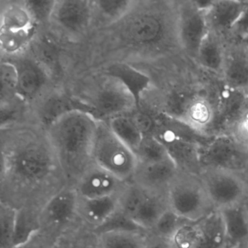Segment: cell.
I'll list each match as a JSON object with an SVG mask.
<instances>
[{"instance_id":"cell-43","label":"cell","mask_w":248,"mask_h":248,"mask_svg":"<svg viewBox=\"0 0 248 248\" xmlns=\"http://www.w3.org/2000/svg\"><path fill=\"white\" fill-rule=\"evenodd\" d=\"M145 248H170L169 241L155 236L148 232Z\"/></svg>"},{"instance_id":"cell-23","label":"cell","mask_w":248,"mask_h":248,"mask_svg":"<svg viewBox=\"0 0 248 248\" xmlns=\"http://www.w3.org/2000/svg\"><path fill=\"white\" fill-rule=\"evenodd\" d=\"M35 104H38L37 123L44 127L68 111L78 108L88 111L85 106L77 98H69L59 93H50L48 91Z\"/></svg>"},{"instance_id":"cell-39","label":"cell","mask_w":248,"mask_h":248,"mask_svg":"<svg viewBox=\"0 0 248 248\" xmlns=\"http://www.w3.org/2000/svg\"><path fill=\"white\" fill-rule=\"evenodd\" d=\"M156 111L138 108L130 113L133 121L143 136H152L156 124Z\"/></svg>"},{"instance_id":"cell-27","label":"cell","mask_w":248,"mask_h":248,"mask_svg":"<svg viewBox=\"0 0 248 248\" xmlns=\"http://www.w3.org/2000/svg\"><path fill=\"white\" fill-rule=\"evenodd\" d=\"M200 239L197 248H226V232L223 217L215 210L197 221Z\"/></svg>"},{"instance_id":"cell-46","label":"cell","mask_w":248,"mask_h":248,"mask_svg":"<svg viewBox=\"0 0 248 248\" xmlns=\"http://www.w3.org/2000/svg\"><path fill=\"white\" fill-rule=\"evenodd\" d=\"M242 207H243L244 213H245L247 223H248V198L242 203Z\"/></svg>"},{"instance_id":"cell-8","label":"cell","mask_w":248,"mask_h":248,"mask_svg":"<svg viewBox=\"0 0 248 248\" xmlns=\"http://www.w3.org/2000/svg\"><path fill=\"white\" fill-rule=\"evenodd\" d=\"M79 197L72 186L66 185L54 194L40 210L39 233L54 243L79 221Z\"/></svg>"},{"instance_id":"cell-25","label":"cell","mask_w":248,"mask_h":248,"mask_svg":"<svg viewBox=\"0 0 248 248\" xmlns=\"http://www.w3.org/2000/svg\"><path fill=\"white\" fill-rule=\"evenodd\" d=\"M226 232V248H235L248 243V225L242 204L218 210Z\"/></svg>"},{"instance_id":"cell-4","label":"cell","mask_w":248,"mask_h":248,"mask_svg":"<svg viewBox=\"0 0 248 248\" xmlns=\"http://www.w3.org/2000/svg\"><path fill=\"white\" fill-rule=\"evenodd\" d=\"M79 101L95 118L105 122L130 114L140 107L122 81L107 73L97 79L84 99Z\"/></svg>"},{"instance_id":"cell-14","label":"cell","mask_w":248,"mask_h":248,"mask_svg":"<svg viewBox=\"0 0 248 248\" xmlns=\"http://www.w3.org/2000/svg\"><path fill=\"white\" fill-rule=\"evenodd\" d=\"M216 119L213 136L234 133L248 113V96L232 89L217 78L214 91Z\"/></svg>"},{"instance_id":"cell-33","label":"cell","mask_w":248,"mask_h":248,"mask_svg":"<svg viewBox=\"0 0 248 248\" xmlns=\"http://www.w3.org/2000/svg\"><path fill=\"white\" fill-rule=\"evenodd\" d=\"M0 82L1 104L19 99L18 97V74L15 65L11 61L6 59L1 61Z\"/></svg>"},{"instance_id":"cell-48","label":"cell","mask_w":248,"mask_h":248,"mask_svg":"<svg viewBox=\"0 0 248 248\" xmlns=\"http://www.w3.org/2000/svg\"><path fill=\"white\" fill-rule=\"evenodd\" d=\"M244 41H245V43H246L248 45V37H247V38H245V40H244Z\"/></svg>"},{"instance_id":"cell-31","label":"cell","mask_w":248,"mask_h":248,"mask_svg":"<svg viewBox=\"0 0 248 248\" xmlns=\"http://www.w3.org/2000/svg\"><path fill=\"white\" fill-rule=\"evenodd\" d=\"M98 234L101 248H145L148 232L109 231Z\"/></svg>"},{"instance_id":"cell-3","label":"cell","mask_w":248,"mask_h":248,"mask_svg":"<svg viewBox=\"0 0 248 248\" xmlns=\"http://www.w3.org/2000/svg\"><path fill=\"white\" fill-rule=\"evenodd\" d=\"M98 122L89 111L78 108L45 127L68 185H75L93 165Z\"/></svg>"},{"instance_id":"cell-22","label":"cell","mask_w":248,"mask_h":248,"mask_svg":"<svg viewBox=\"0 0 248 248\" xmlns=\"http://www.w3.org/2000/svg\"><path fill=\"white\" fill-rule=\"evenodd\" d=\"M225 42L216 33L208 31L200 45L194 62L204 73L219 79L223 70Z\"/></svg>"},{"instance_id":"cell-18","label":"cell","mask_w":248,"mask_h":248,"mask_svg":"<svg viewBox=\"0 0 248 248\" xmlns=\"http://www.w3.org/2000/svg\"><path fill=\"white\" fill-rule=\"evenodd\" d=\"M202 3L209 31L216 33L225 41L229 40L243 12L245 1L217 0Z\"/></svg>"},{"instance_id":"cell-12","label":"cell","mask_w":248,"mask_h":248,"mask_svg":"<svg viewBox=\"0 0 248 248\" xmlns=\"http://www.w3.org/2000/svg\"><path fill=\"white\" fill-rule=\"evenodd\" d=\"M200 178L216 210L242 204L248 199L239 174L218 168H202Z\"/></svg>"},{"instance_id":"cell-30","label":"cell","mask_w":248,"mask_h":248,"mask_svg":"<svg viewBox=\"0 0 248 248\" xmlns=\"http://www.w3.org/2000/svg\"><path fill=\"white\" fill-rule=\"evenodd\" d=\"M40 210L21 207L17 209L14 248L30 242L40 231Z\"/></svg>"},{"instance_id":"cell-44","label":"cell","mask_w":248,"mask_h":248,"mask_svg":"<svg viewBox=\"0 0 248 248\" xmlns=\"http://www.w3.org/2000/svg\"><path fill=\"white\" fill-rule=\"evenodd\" d=\"M234 133L245 141L248 142V113L244 117Z\"/></svg>"},{"instance_id":"cell-32","label":"cell","mask_w":248,"mask_h":248,"mask_svg":"<svg viewBox=\"0 0 248 248\" xmlns=\"http://www.w3.org/2000/svg\"><path fill=\"white\" fill-rule=\"evenodd\" d=\"M113 133L133 152L144 137L133 121L130 114L119 116L107 121Z\"/></svg>"},{"instance_id":"cell-17","label":"cell","mask_w":248,"mask_h":248,"mask_svg":"<svg viewBox=\"0 0 248 248\" xmlns=\"http://www.w3.org/2000/svg\"><path fill=\"white\" fill-rule=\"evenodd\" d=\"M128 182L93 164L72 186L79 198L94 199L120 195Z\"/></svg>"},{"instance_id":"cell-5","label":"cell","mask_w":248,"mask_h":248,"mask_svg":"<svg viewBox=\"0 0 248 248\" xmlns=\"http://www.w3.org/2000/svg\"><path fill=\"white\" fill-rule=\"evenodd\" d=\"M93 164L130 182L138 167L136 154L116 136L107 122H98L92 153Z\"/></svg>"},{"instance_id":"cell-16","label":"cell","mask_w":248,"mask_h":248,"mask_svg":"<svg viewBox=\"0 0 248 248\" xmlns=\"http://www.w3.org/2000/svg\"><path fill=\"white\" fill-rule=\"evenodd\" d=\"M220 79L226 86L248 96V45L244 40L225 42Z\"/></svg>"},{"instance_id":"cell-26","label":"cell","mask_w":248,"mask_h":248,"mask_svg":"<svg viewBox=\"0 0 248 248\" xmlns=\"http://www.w3.org/2000/svg\"><path fill=\"white\" fill-rule=\"evenodd\" d=\"M136 0L92 1L94 30L105 28L120 21L134 5Z\"/></svg>"},{"instance_id":"cell-45","label":"cell","mask_w":248,"mask_h":248,"mask_svg":"<svg viewBox=\"0 0 248 248\" xmlns=\"http://www.w3.org/2000/svg\"><path fill=\"white\" fill-rule=\"evenodd\" d=\"M238 173L239 174V176H240L242 183H243L248 198V165L245 167V169L242 170L241 172H238Z\"/></svg>"},{"instance_id":"cell-24","label":"cell","mask_w":248,"mask_h":248,"mask_svg":"<svg viewBox=\"0 0 248 248\" xmlns=\"http://www.w3.org/2000/svg\"><path fill=\"white\" fill-rule=\"evenodd\" d=\"M105 73L122 81L131 91L139 106L141 105L142 98L152 85L149 77L123 62H113Z\"/></svg>"},{"instance_id":"cell-42","label":"cell","mask_w":248,"mask_h":248,"mask_svg":"<svg viewBox=\"0 0 248 248\" xmlns=\"http://www.w3.org/2000/svg\"><path fill=\"white\" fill-rule=\"evenodd\" d=\"M53 243L38 233L30 242L15 248H53Z\"/></svg>"},{"instance_id":"cell-20","label":"cell","mask_w":248,"mask_h":248,"mask_svg":"<svg viewBox=\"0 0 248 248\" xmlns=\"http://www.w3.org/2000/svg\"><path fill=\"white\" fill-rule=\"evenodd\" d=\"M120 195L94 199L79 197L78 216L85 226L96 230L120 208Z\"/></svg>"},{"instance_id":"cell-21","label":"cell","mask_w":248,"mask_h":248,"mask_svg":"<svg viewBox=\"0 0 248 248\" xmlns=\"http://www.w3.org/2000/svg\"><path fill=\"white\" fill-rule=\"evenodd\" d=\"M37 22L27 1L8 0L0 2V30L30 31L37 29Z\"/></svg>"},{"instance_id":"cell-40","label":"cell","mask_w":248,"mask_h":248,"mask_svg":"<svg viewBox=\"0 0 248 248\" xmlns=\"http://www.w3.org/2000/svg\"><path fill=\"white\" fill-rule=\"evenodd\" d=\"M37 24L40 21L48 23L49 17L53 8L54 1H27Z\"/></svg>"},{"instance_id":"cell-7","label":"cell","mask_w":248,"mask_h":248,"mask_svg":"<svg viewBox=\"0 0 248 248\" xmlns=\"http://www.w3.org/2000/svg\"><path fill=\"white\" fill-rule=\"evenodd\" d=\"M169 208L168 194L149 191L133 182H129L120 194V210L147 232Z\"/></svg>"},{"instance_id":"cell-37","label":"cell","mask_w":248,"mask_h":248,"mask_svg":"<svg viewBox=\"0 0 248 248\" xmlns=\"http://www.w3.org/2000/svg\"><path fill=\"white\" fill-rule=\"evenodd\" d=\"M200 239L197 221L181 226L169 240L170 248H197Z\"/></svg>"},{"instance_id":"cell-15","label":"cell","mask_w":248,"mask_h":248,"mask_svg":"<svg viewBox=\"0 0 248 248\" xmlns=\"http://www.w3.org/2000/svg\"><path fill=\"white\" fill-rule=\"evenodd\" d=\"M10 60L18 74V97L25 104H36L47 92L50 73L37 58L27 53Z\"/></svg>"},{"instance_id":"cell-6","label":"cell","mask_w":248,"mask_h":248,"mask_svg":"<svg viewBox=\"0 0 248 248\" xmlns=\"http://www.w3.org/2000/svg\"><path fill=\"white\" fill-rule=\"evenodd\" d=\"M169 207L178 216L197 222L215 211L200 175L178 171L168 191Z\"/></svg>"},{"instance_id":"cell-11","label":"cell","mask_w":248,"mask_h":248,"mask_svg":"<svg viewBox=\"0 0 248 248\" xmlns=\"http://www.w3.org/2000/svg\"><path fill=\"white\" fill-rule=\"evenodd\" d=\"M202 168L239 172L248 165V142L236 133L214 136L200 148Z\"/></svg>"},{"instance_id":"cell-35","label":"cell","mask_w":248,"mask_h":248,"mask_svg":"<svg viewBox=\"0 0 248 248\" xmlns=\"http://www.w3.org/2000/svg\"><path fill=\"white\" fill-rule=\"evenodd\" d=\"M17 209L0 202V248H14Z\"/></svg>"},{"instance_id":"cell-28","label":"cell","mask_w":248,"mask_h":248,"mask_svg":"<svg viewBox=\"0 0 248 248\" xmlns=\"http://www.w3.org/2000/svg\"><path fill=\"white\" fill-rule=\"evenodd\" d=\"M53 248H101L99 234L79 220L59 236Z\"/></svg>"},{"instance_id":"cell-47","label":"cell","mask_w":248,"mask_h":248,"mask_svg":"<svg viewBox=\"0 0 248 248\" xmlns=\"http://www.w3.org/2000/svg\"><path fill=\"white\" fill-rule=\"evenodd\" d=\"M235 248H248V243L243 244V245H239V246Z\"/></svg>"},{"instance_id":"cell-19","label":"cell","mask_w":248,"mask_h":248,"mask_svg":"<svg viewBox=\"0 0 248 248\" xmlns=\"http://www.w3.org/2000/svg\"><path fill=\"white\" fill-rule=\"evenodd\" d=\"M178 172V168L170 158L154 163L138 164L130 182L149 191L168 194L170 185Z\"/></svg>"},{"instance_id":"cell-29","label":"cell","mask_w":248,"mask_h":248,"mask_svg":"<svg viewBox=\"0 0 248 248\" xmlns=\"http://www.w3.org/2000/svg\"><path fill=\"white\" fill-rule=\"evenodd\" d=\"M36 33L37 29L23 31L0 30L2 59H14L27 53L35 39Z\"/></svg>"},{"instance_id":"cell-1","label":"cell","mask_w":248,"mask_h":248,"mask_svg":"<svg viewBox=\"0 0 248 248\" xmlns=\"http://www.w3.org/2000/svg\"><path fill=\"white\" fill-rule=\"evenodd\" d=\"M1 130V201L41 210L68 185L46 128L18 122Z\"/></svg>"},{"instance_id":"cell-10","label":"cell","mask_w":248,"mask_h":248,"mask_svg":"<svg viewBox=\"0 0 248 248\" xmlns=\"http://www.w3.org/2000/svg\"><path fill=\"white\" fill-rule=\"evenodd\" d=\"M152 136L165 146L179 172L200 175L202 170L200 161L201 145L172 130L165 114L159 111H156V124Z\"/></svg>"},{"instance_id":"cell-41","label":"cell","mask_w":248,"mask_h":248,"mask_svg":"<svg viewBox=\"0 0 248 248\" xmlns=\"http://www.w3.org/2000/svg\"><path fill=\"white\" fill-rule=\"evenodd\" d=\"M248 37V0L239 21L232 30L229 40H244Z\"/></svg>"},{"instance_id":"cell-9","label":"cell","mask_w":248,"mask_h":248,"mask_svg":"<svg viewBox=\"0 0 248 248\" xmlns=\"http://www.w3.org/2000/svg\"><path fill=\"white\" fill-rule=\"evenodd\" d=\"M48 24L58 34L72 41L85 38L94 30L92 1H54Z\"/></svg>"},{"instance_id":"cell-13","label":"cell","mask_w":248,"mask_h":248,"mask_svg":"<svg viewBox=\"0 0 248 248\" xmlns=\"http://www.w3.org/2000/svg\"><path fill=\"white\" fill-rule=\"evenodd\" d=\"M177 23L180 44L184 55L195 62L202 42L208 32L202 2L193 0L176 1Z\"/></svg>"},{"instance_id":"cell-34","label":"cell","mask_w":248,"mask_h":248,"mask_svg":"<svg viewBox=\"0 0 248 248\" xmlns=\"http://www.w3.org/2000/svg\"><path fill=\"white\" fill-rule=\"evenodd\" d=\"M138 164H149L170 159L165 146L153 136H144L135 151Z\"/></svg>"},{"instance_id":"cell-2","label":"cell","mask_w":248,"mask_h":248,"mask_svg":"<svg viewBox=\"0 0 248 248\" xmlns=\"http://www.w3.org/2000/svg\"><path fill=\"white\" fill-rule=\"evenodd\" d=\"M97 35L100 47L114 57L149 61L186 57L178 38L176 1L136 0L123 18L98 30Z\"/></svg>"},{"instance_id":"cell-38","label":"cell","mask_w":248,"mask_h":248,"mask_svg":"<svg viewBox=\"0 0 248 248\" xmlns=\"http://www.w3.org/2000/svg\"><path fill=\"white\" fill-rule=\"evenodd\" d=\"M109 231H146L135 224L121 210H119L101 227L95 230L98 233Z\"/></svg>"},{"instance_id":"cell-36","label":"cell","mask_w":248,"mask_h":248,"mask_svg":"<svg viewBox=\"0 0 248 248\" xmlns=\"http://www.w3.org/2000/svg\"><path fill=\"white\" fill-rule=\"evenodd\" d=\"M189 221L169 208L158 219L149 233L169 241L181 226Z\"/></svg>"}]
</instances>
